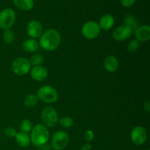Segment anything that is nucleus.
Masks as SVG:
<instances>
[{
	"instance_id": "obj_1",
	"label": "nucleus",
	"mask_w": 150,
	"mask_h": 150,
	"mask_svg": "<svg viewBox=\"0 0 150 150\" xmlns=\"http://www.w3.org/2000/svg\"><path fill=\"white\" fill-rule=\"evenodd\" d=\"M61 43V35L54 29H47L40 37L39 45L45 51H52L57 49Z\"/></svg>"
},
{
	"instance_id": "obj_2",
	"label": "nucleus",
	"mask_w": 150,
	"mask_h": 150,
	"mask_svg": "<svg viewBox=\"0 0 150 150\" xmlns=\"http://www.w3.org/2000/svg\"><path fill=\"white\" fill-rule=\"evenodd\" d=\"M50 139L49 130L44 125L38 124L31 130V143L35 146H44Z\"/></svg>"
},
{
	"instance_id": "obj_3",
	"label": "nucleus",
	"mask_w": 150,
	"mask_h": 150,
	"mask_svg": "<svg viewBox=\"0 0 150 150\" xmlns=\"http://www.w3.org/2000/svg\"><path fill=\"white\" fill-rule=\"evenodd\" d=\"M38 99L46 103H53L58 100V92L54 87L48 85L42 86L38 91Z\"/></svg>"
},
{
	"instance_id": "obj_4",
	"label": "nucleus",
	"mask_w": 150,
	"mask_h": 150,
	"mask_svg": "<svg viewBox=\"0 0 150 150\" xmlns=\"http://www.w3.org/2000/svg\"><path fill=\"white\" fill-rule=\"evenodd\" d=\"M58 114L54 108L47 106L41 113V120L45 127H52L57 125L59 121Z\"/></svg>"
},
{
	"instance_id": "obj_5",
	"label": "nucleus",
	"mask_w": 150,
	"mask_h": 150,
	"mask_svg": "<svg viewBox=\"0 0 150 150\" xmlns=\"http://www.w3.org/2000/svg\"><path fill=\"white\" fill-rule=\"evenodd\" d=\"M70 137L65 131L59 130L56 132L51 139V145L55 150H63L68 145Z\"/></svg>"
},
{
	"instance_id": "obj_6",
	"label": "nucleus",
	"mask_w": 150,
	"mask_h": 150,
	"mask_svg": "<svg viewBox=\"0 0 150 150\" xmlns=\"http://www.w3.org/2000/svg\"><path fill=\"white\" fill-rule=\"evenodd\" d=\"M29 60L24 57H18L13 61L12 69L15 74L17 76H24L30 71L32 68Z\"/></svg>"
},
{
	"instance_id": "obj_7",
	"label": "nucleus",
	"mask_w": 150,
	"mask_h": 150,
	"mask_svg": "<svg viewBox=\"0 0 150 150\" xmlns=\"http://www.w3.org/2000/svg\"><path fill=\"white\" fill-rule=\"evenodd\" d=\"M101 32V29L99 26V23L96 21H90L83 25L81 29L82 35L86 39H95L98 38Z\"/></svg>"
},
{
	"instance_id": "obj_8",
	"label": "nucleus",
	"mask_w": 150,
	"mask_h": 150,
	"mask_svg": "<svg viewBox=\"0 0 150 150\" xmlns=\"http://www.w3.org/2000/svg\"><path fill=\"white\" fill-rule=\"evenodd\" d=\"M16 21V13L13 9L6 8L0 13V28L10 29Z\"/></svg>"
},
{
	"instance_id": "obj_9",
	"label": "nucleus",
	"mask_w": 150,
	"mask_h": 150,
	"mask_svg": "<svg viewBox=\"0 0 150 150\" xmlns=\"http://www.w3.org/2000/svg\"><path fill=\"white\" fill-rule=\"evenodd\" d=\"M131 141L134 144L142 146L147 140V132L142 126H136L130 133Z\"/></svg>"
},
{
	"instance_id": "obj_10",
	"label": "nucleus",
	"mask_w": 150,
	"mask_h": 150,
	"mask_svg": "<svg viewBox=\"0 0 150 150\" xmlns=\"http://www.w3.org/2000/svg\"><path fill=\"white\" fill-rule=\"evenodd\" d=\"M132 33H133V30L129 26L123 25V26L117 27L113 32L112 37L116 41L122 42V41H125L128 39L129 38H130Z\"/></svg>"
},
{
	"instance_id": "obj_11",
	"label": "nucleus",
	"mask_w": 150,
	"mask_h": 150,
	"mask_svg": "<svg viewBox=\"0 0 150 150\" xmlns=\"http://www.w3.org/2000/svg\"><path fill=\"white\" fill-rule=\"evenodd\" d=\"M26 32L28 35L32 39L40 38L42 34V26L38 21H31L26 27Z\"/></svg>"
},
{
	"instance_id": "obj_12",
	"label": "nucleus",
	"mask_w": 150,
	"mask_h": 150,
	"mask_svg": "<svg viewBox=\"0 0 150 150\" xmlns=\"http://www.w3.org/2000/svg\"><path fill=\"white\" fill-rule=\"evenodd\" d=\"M31 77L36 81H42L48 76V70L42 65L35 66L30 70Z\"/></svg>"
},
{
	"instance_id": "obj_13",
	"label": "nucleus",
	"mask_w": 150,
	"mask_h": 150,
	"mask_svg": "<svg viewBox=\"0 0 150 150\" xmlns=\"http://www.w3.org/2000/svg\"><path fill=\"white\" fill-rule=\"evenodd\" d=\"M135 36L139 42H146L150 39V27L148 25L139 26L136 29Z\"/></svg>"
},
{
	"instance_id": "obj_14",
	"label": "nucleus",
	"mask_w": 150,
	"mask_h": 150,
	"mask_svg": "<svg viewBox=\"0 0 150 150\" xmlns=\"http://www.w3.org/2000/svg\"><path fill=\"white\" fill-rule=\"evenodd\" d=\"M103 64L106 71L109 72V73H114L117 71L119 67V62L117 57L112 55L105 57L104 59Z\"/></svg>"
},
{
	"instance_id": "obj_15",
	"label": "nucleus",
	"mask_w": 150,
	"mask_h": 150,
	"mask_svg": "<svg viewBox=\"0 0 150 150\" xmlns=\"http://www.w3.org/2000/svg\"><path fill=\"white\" fill-rule=\"evenodd\" d=\"M114 18L110 14L103 15L100 20V27L104 31L110 30L114 26Z\"/></svg>"
},
{
	"instance_id": "obj_16",
	"label": "nucleus",
	"mask_w": 150,
	"mask_h": 150,
	"mask_svg": "<svg viewBox=\"0 0 150 150\" xmlns=\"http://www.w3.org/2000/svg\"><path fill=\"white\" fill-rule=\"evenodd\" d=\"M39 42L36 40L35 39H32V38H29V39L25 40L24 42L22 44V47L23 49L26 52H35L39 48Z\"/></svg>"
},
{
	"instance_id": "obj_17",
	"label": "nucleus",
	"mask_w": 150,
	"mask_h": 150,
	"mask_svg": "<svg viewBox=\"0 0 150 150\" xmlns=\"http://www.w3.org/2000/svg\"><path fill=\"white\" fill-rule=\"evenodd\" d=\"M16 141L21 147H27L31 144L30 136L28 135V133L21 131L17 133L16 136Z\"/></svg>"
},
{
	"instance_id": "obj_18",
	"label": "nucleus",
	"mask_w": 150,
	"mask_h": 150,
	"mask_svg": "<svg viewBox=\"0 0 150 150\" xmlns=\"http://www.w3.org/2000/svg\"><path fill=\"white\" fill-rule=\"evenodd\" d=\"M13 2L18 8L24 11L32 10L34 6V0H13Z\"/></svg>"
},
{
	"instance_id": "obj_19",
	"label": "nucleus",
	"mask_w": 150,
	"mask_h": 150,
	"mask_svg": "<svg viewBox=\"0 0 150 150\" xmlns=\"http://www.w3.org/2000/svg\"><path fill=\"white\" fill-rule=\"evenodd\" d=\"M124 23L125 26H129L132 30H133V29L136 30L138 28V25H139L138 21L132 15L130 14L125 16V18L124 19Z\"/></svg>"
},
{
	"instance_id": "obj_20",
	"label": "nucleus",
	"mask_w": 150,
	"mask_h": 150,
	"mask_svg": "<svg viewBox=\"0 0 150 150\" xmlns=\"http://www.w3.org/2000/svg\"><path fill=\"white\" fill-rule=\"evenodd\" d=\"M38 100L39 99L37 95L31 94V95L25 97L24 100H23V103L26 107H34L38 104Z\"/></svg>"
},
{
	"instance_id": "obj_21",
	"label": "nucleus",
	"mask_w": 150,
	"mask_h": 150,
	"mask_svg": "<svg viewBox=\"0 0 150 150\" xmlns=\"http://www.w3.org/2000/svg\"><path fill=\"white\" fill-rule=\"evenodd\" d=\"M43 57L41 54H35L31 57L30 60H29V62H30L31 65H32L33 67H35V66L41 65L42 64V62H43Z\"/></svg>"
},
{
	"instance_id": "obj_22",
	"label": "nucleus",
	"mask_w": 150,
	"mask_h": 150,
	"mask_svg": "<svg viewBox=\"0 0 150 150\" xmlns=\"http://www.w3.org/2000/svg\"><path fill=\"white\" fill-rule=\"evenodd\" d=\"M60 126L64 128H70L73 125V120L70 117H64L58 121Z\"/></svg>"
},
{
	"instance_id": "obj_23",
	"label": "nucleus",
	"mask_w": 150,
	"mask_h": 150,
	"mask_svg": "<svg viewBox=\"0 0 150 150\" xmlns=\"http://www.w3.org/2000/svg\"><path fill=\"white\" fill-rule=\"evenodd\" d=\"M15 38H16V37H15L14 32L10 29H7L3 33V40L7 43L10 44L13 42L15 40Z\"/></svg>"
},
{
	"instance_id": "obj_24",
	"label": "nucleus",
	"mask_w": 150,
	"mask_h": 150,
	"mask_svg": "<svg viewBox=\"0 0 150 150\" xmlns=\"http://www.w3.org/2000/svg\"><path fill=\"white\" fill-rule=\"evenodd\" d=\"M20 129L21 132L28 133L32 129V123L29 120H24L21 122Z\"/></svg>"
},
{
	"instance_id": "obj_25",
	"label": "nucleus",
	"mask_w": 150,
	"mask_h": 150,
	"mask_svg": "<svg viewBox=\"0 0 150 150\" xmlns=\"http://www.w3.org/2000/svg\"><path fill=\"white\" fill-rule=\"evenodd\" d=\"M139 48V42L137 40H133L130 41L127 45V51L130 53H133L137 51Z\"/></svg>"
},
{
	"instance_id": "obj_26",
	"label": "nucleus",
	"mask_w": 150,
	"mask_h": 150,
	"mask_svg": "<svg viewBox=\"0 0 150 150\" xmlns=\"http://www.w3.org/2000/svg\"><path fill=\"white\" fill-rule=\"evenodd\" d=\"M4 135H5L7 137L11 138V139L12 138L16 137V134H17V132H16V130L12 127H6V128L4 129Z\"/></svg>"
},
{
	"instance_id": "obj_27",
	"label": "nucleus",
	"mask_w": 150,
	"mask_h": 150,
	"mask_svg": "<svg viewBox=\"0 0 150 150\" xmlns=\"http://www.w3.org/2000/svg\"><path fill=\"white\" fill-rule=\"evenodd\" d=\"M94 137H95V134L92 130H88L84 133V139L87 142H92L94 139Z\"/></svg>"
},
{
	"instance_id": "obj_28",
	"label": "nucleus",
	"mask_w": 150,
	"mask_h": 150,
	"mask_svg": "<svg viewBox=\"0 0 150 150\" xmlns=\"http://www.w3.org/2000/svg\"><path fill=\"white\" fill-rule=\"evenodd\" d=\"M136 0H121V3L124 7H131L135 3Z\"/></svg>"
},
{
	"instance_id": "obj_29",
	"label": "nucleus",
	"mask_w": 150,
	"mask_h": 150,
	"mask_svg": "<svg viewBox=\"0 0 150 150\" xmlns=\"http://www.w3.org/2000/svg\"><path fill=\"white\" fill-rule=\"evenodd\" d=\"M91 149H92V145L89 143H86L82 146L80 150H90Z\"/></svg>"
},
{
	"instance_id": "obj_30",
	"label": "nucleus",
	"mask_w": 150,
	"mask_h": 150,
	"mask_svg": "<svg viewBox=\"0 0 150 150\" xmlns=\"http://www.w3.org/2000/svg\"><path fill=\"white\" fill-rule=\"evenodd\" d=\"M144 109L147 111L148 113L150 111V103L149 101H146V102L144 103Z\"/></svg>"
},
{
	"instance_id": "obj_31",
	"label": "nucleus",
	"mask_w": 150,
	"mask_h": 150,
	"mask_svg": "<svg viewBox=\"0 0 150 150\" xmlns=\"http://www.w3.org/2000/svg\"><path fill=\"white\" fill-rule=\"evenodd\" d=\"M148 150H150V149H148Z\"/></svg>"
}]
</instances>
